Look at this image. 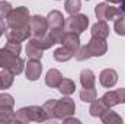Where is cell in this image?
<instances>
[{"label":"cell","instance_id":"cell-1","mask_svg":"<svg viewBox=\"0 0 125 124\" xmlns=\"http://www.w3.org/2000/svg\"><path fill=\"white\" fill-rule=\"evenodd\" d=\"M108 50V44H106V39L103 38H97V37H92L90 41L84 45V47H80L79 51L76 53V60L79 62H83V60H87L90 57H100L106 53Z\"/></svg>","mask_w":125,"mask_h":124},{"label":"cell","instance_id":"cell-2","mask_svg":"<svg viewBox=\"0 0 125 124\" xmlns=\"http://www.w3.org/2000/svg\"><path fill=\"white\" fill-rule=\"evenodd\" d=\"M29 121H47V114L44 111L42 107H26L19 110L15 117H13V123H29Z\"/></svg>","mask_w":125,"mask_h":124},{"label":"cell","instance_id":"cell-3","mask_svg":"<svg viewBox=\"0 0 125 124\" xmlns=\"http://www.w3.org/2000/svg\"><path fill=\"white\" fill-rule=\"evenodd\" d=\"M0 67L10 70L13 74H21L23 72L25 62H23V59L12 54L6 48H0Z\"/></svg>","mask_w":125,"mask_h":124},{"label":"cell","instance_id":"cell-4","mask_svg":"<svg viewBox=\"0 0 125 124\" xmlns=\"http://www.w3.org/2000/svg\"><path fill=\"white\" fill-rule=\"evenodd\" d=\"M29 19H31V18H29V10H28V7L21 6V7L13 9L6 21H7V26H9L10 29H21V28L28 26Z\"/></svg>","mask_w":125,"mask_h":124},{"label":"cell","instance_id":"cell-5","mask_svg":"<svg viewBox=\"0 0 125 124\" xmlns=\"http://www.w3.org/2000/svg\"><path fill=\"white\" fill-rule=\"evenodd\" d=\"M89 25V18L86 15H70V18H67L64 21V31L65 32H74L77 35H80L83 31H86Z\"/></svg>","mask_w":125,"mask_h":124},{"label":"cell","instance_id":"cell-6","mask_svg":"<svg viewBox=\"0 0 125 124\" xmlns=\"http://www.w3.org/2000/svg\"><path fill=\"white\" fill-rule=\"evenodd\" d=\"M74 110H76V104L71 98H62V99H57V104H55V117L58 120H62L65 117H70L74 114Z\"/></svg>","mask_w":125,"mask_h":124},{"label":"cell","instance_id":"cell-7","mask_svg":"<svg viewBox=\"0 0 125 124\" xmlns=\"http://www.w3.org/2000/svg\"><path fill=\"white\" fill-rule=\"evenodd\" d=\"M94 13H96V18L99 21H105V22L111 21V19H115L119 15H122V12L118 7H114L109 3H100V4H97L96 9H94Z\"/></svg>","mask_w":125,"mask_h":124},{"label":"cell","instance_id":"cell-8","mask_svg":"<svg viewBox=\"0 0 125 124\" xmlns=\"http://www.w3.org/2000/svg\"><path fill=\"white\" fill-rule=\"evenodd\" d=\"M29 29H31V37L32 38H41L44 37L48 31V25H47V19L35 15L29 19Z\"/></svg>","mask_w":125,"mask_h":124},{"label":"cell","instance_id":"cell-9","mask_svg":"<svg viewBox=\"0 0 125 124\" xmlns=\"http://www.w3.org/2000/svg\"><path fill=\"white\" fill-rule=\"evenodd\" d=\"M100 99L103 101V104H105L108 108H111V107H114V105H118V104H125V88L106 92Z\"/></svg>","mask_w":125,"mask_h":124},{"label":"cell","instance_id":"cell-10","mask_svg":"<svg viewBox=\"0 0 125 124\" xmlns=\"http://www.w3.org/2000/svg\"><path fill=\"white\" fill-rule=\"evenodd\" d=\"M99 82L103 88H112L118 82V73L114 69H105L99 74Z\"/></svg>","mask_w":125,"mask_h":124},{"label":"cell","instance_id":"cell-11","mask_svg":"<svg viewBox=\"0 0 125 124\" xmlns=\"http://www.w3.org/2000/svg\"><path fill=\"white\" fill-rule=\"evenodd\" d=\"M29 37H31L29 24H28V26H25V28H21V29H10V31H6V38H7V41L22 42V41L28 39Z\"/></svg>","mask_w":125,"mask_h":124},{"label":"cell","instance_id":"cell-12","mask_svg":"<svg viewBox=\"0 0 125 124\" xmlns=\"http://www.w3.org/2000/svg\"><path fill=\"white\" fill-rule=\"evenodd\" d=\"M61 44L65 48L71 50V51L76 54V53L79 51V48H80V38H79V35L74 34V32H65L64 37H62Z\"/></svg>","mask_w":125,"mask_h":124},{"label":"cell","instance_id":"cell-13","mask_svg":"<svg viewBox=\"0 0 125 124\" xmlns=\"http://www.w3.org/2000/svg\"><path fill=\"white\" fill-rule=\"evenodd\" d=\"M64 16H62L61 12L58 10H52L48 13L47 16V25H48V29H57V28H64Z\"/></svg>","mask_w":125,"mask_h":124},{"label":"cell","instance_id":"cell-14","mask_svg":"<svg viewBox=\"0 0 125 124\" xmlns=\"http://www.w3.org/2000/svg\"><path fill=\"white\" fill-rule=\"evenodd\" d=\"M42 72V64L39 60H29L26 66V79L28 80H36L39 79Z\"/></svg>","mask_w":125,"mask_h":124},{"label":"cell","instance_id":"cell-15","mask_svg":"<svg viewBox=\"0 0 125 124\" xmlns=\"http://www.w3.org/2000/svg\"><path fill=\"white\" fill-rule=\"evenodd\" d=\"M61 80H62V74L57 69H51L47 73V76H45V83L50 88H58L60 83H61Z\"/></svg>","mask_w":125,"mask_h":124},{"label":"cell","instance_id":"cell-16","mask_svg":"<svg viewBox=\"0 0 125 124\" xmlns=\"http://www.w3.org/2000/svg\"><path fill=\"white\" fill-rule=\"evenodd\" d=\"M109 35V26L105 21H99L92 26V37H97V38H103L106 39Z\"/></svg>","mask_w":125,"mask_h":124},{"label":"cell","instance_id":"cell-17","mask_svg":"<svg viewBox=\"0 0 125 124\" xmlns=\"http://www.w3.org/2000/svg\"><path fill=\"white\" fill-rule=\"evenodd\" d=\"M94 82H96V76L92 70L84 69L80 73V83L83 88H94Z\"/></svg>","mask_w":125,"mask_h":124},{"label":"cell","instance_id":"cell-18","mask_svg":"<svg viewBox=\"0 0 125 124\" xmlns=\"http://www.w3.org/2000/svg\"><path fill=\"white\" fill-rule=\"evenodd\" d=\"M76 54L71 51V50H68V48H65L64 45L60 47V48H57L55 51H54V59L57 60V62H68L70 59H73Z\"/></svg>","mask_w":125,"mask_h":124},{"label":"cell","instance_id":"cell-19","mask_svg":"<svg viewBox=\"0 0 125 124\" xmlns=\"http://www.w3.org/2000/svg\"><path fill=\"white\" fill-rule=\"evenodd\" d=\"M106 110H108V107L103 104V101H102V99H94L93 102H92V105H90L89 112H90V115H92V117H100Z\"/></svg>","mask_w":125,"mask_h":124},{"label":"cell","instance_id":"cell-20","mask_svg":"<svg viewBox=\"0 0 125 124\" xmlns=\"http://www.w3.org/2000/svg\"><path fill=\"white\" fill-rule=\"evenodd\" d=\"M55 104H57V99H50L42 105V108L47 114V121H55L57 120V117H55Z\"/></svg>","mask_w":125,"mask_h":124},{"label":"cell","instance_id":"cell-21","mask_svg":"<svg viewBox=\"0 0 125 124\" xmlns=\"http://www.w3.org/2000/svg\"><path fill=\"white\" fill-rule=\"evenodd\" d=\"M100 120H102L105 124H112V123L121 124V123H122V118H121L115 111H112V110H109V108H108L102 115H100Z\"/></svg>","mask_w":125,"mask_h":124},{"label":"cell","instance_id":"cell-22","mask_svg":"<svg viewBox=\"0 0 125 124\" xmlns=\"http://www.w3.org/2000/svg\"><path fill=\"white\" fill-rule=\"evenodd\" d=\"M15 105L13 96L9 93H1L0 95V111H12Z\"/></svg>","mask_w":125,"mask_h":124},{"label":"cell","instance_id":"cell-23","mask_svg":"<svg viewBox=\"0 0 125 124\" xmlns=\"http://www.w3.org/2000/svg\"><path fill=\"white\" fill-rule=\"evenodd\" d=\"M26 54H28V57H29L31 60H41V57H42V50L38 48L31 39H29V41H28V45H26Z\"/></svg>","mask_w":125,"mask_h":124},{"label":"cell","instance_id":"cell-24","mask_svg":"<svg viewBox=\"0 0 125 124\" xmlns=\"http://www.w3.org/2000/svg\"><path fill=\"white\" fill-rule=\"evenodd\" d=\"M13 76H15V74H13L10 70H7V69H3V70L0 72L1 89H7V88L12 86V83H13Z\"/></svg>","mask_w":125,"mask_h":124},{"label":"cell","instance_id":"cell-25","mask_svg":"<svg viewBox=\"0 0 125 124\" xmlns=\"http://www.w3.org/2000/svg\"><path fill=\"white\" fill-rule=\"evenodd\" d=\"M58 91L62 93V95H71V93L76 91V83L70 79H64L62 77L61 83L58 86Z\"/></svg>","mask_w":125,"mask_h":124},{"label":"cell","instance_id":"cell-26","mask_svg":"<svg viewBox=\"0 0 125 124\" xmlns=\"http://www.w3.org/2000/svg\"><path fill=\"white\" fill-rule=\"evenodd\" d=\"M64 7H65V12L68 15H76L82 9V1L80 0H65Z\"/></svg>","mask_w":125,"mask_h":124},{"label":"cell","instance_id":"cell-27","mask_svg":"<svg viewBox=\"0 0 125 124\" xmlns=\"http://www.w3.org/2000/svg\"><path fill=\"white\" fill-rule=\"evenodd\" d=\"M96 96H97V93L94 91V88H83L82 92H80V98L84 102H93L96 99Z\"/></svg>","mask_w":125,"mask_h":124},{"label":"cell","instance_id":"cell-28","mask_svg":"<svg viewBox=\"0 0 125 124\" xmlns=\"http://www.w3.org/2000/svg\"><path fill=\"white\" fill-rule=\"evenodd\" d=\"M114 29L118 35H125V15H119L118 18H115V24H114Z\"/></svg>","mask_w":125,"mask_h":124},{"label":"cell","instance_id":"cell-29","mask_svg":"<svg viewBox=\"0 0 125 124\" xmlns=\"http://www.w3.org/2000/svg\"><path fill=\"white\" fill-rule=\"evenodd\" d=\"M12 10L13 9H12V6L7 1H0V19H3V21L7 19Z\"/></svg>","mask_w":125,"mask_h":124},{"label":"cell","instance_id":"cell-30","mask_svg":"<svg viewBox=\"0 0 125 124\" xmlns=\"http://www.w3.org/2000/svg\"><path fill=\"white\" fill-rule=\"evenodd\" d=\"M7 51H10L12 54L15 56H19L21 54V42H15V41H7L6 47H4Z\"/></svg>","mask_w":125,"mask_h":124},{"label":"cell","instance_id":"cell-31","mask_svg":"<svg viewBox=\"0 0 125 124\" xmlns=\"http://www.w3.org/2000/svg\"><path fill=\"white\" fill-rule=\"evenodd\" d=\"M13 117L12 111H0V123H13Z\"/></svg>","mask_w":125,"mask_h":124},{"label":"cell","instance_id":"cell-32","mask_svg":"<svg viewBox=\"0 0 125 124\" xmlns=\"http://www.w3.org/2000/svg\"><path fill=\"white\" fill-rule=\"evenodd\" d=\"M6 31H7V25L4 24L3 19H0V37H1L3 34H6Z\"/></svg>","mask_w":125,"mask_h":124},{"label":"cell","instance_id":"cell-33","mask_svg":"<svg viewBox=\"0 0 125 124\" xmlns=\"http://www.w3.org/2000/svg\"><path fill=\"white\" fill-rule=\"evenodd\" d=\"M62 121H64V123H73V121H74V123H80L79 120H76V118H68V117L62 118Z\"/></svg>","mask_w":125,"mask_h":124},{"label":"cell","instance_id":"cell-34","mask_svg":"<svg viewBox=\"0 0 125 124\" xmlns=\"http://www.w3.org/2000/svg\"><path fill=\"white\" fill-rule=\"evenodd\" d=\"M119 10L125 15V0H121V7H119Z\"/></svg>","mask_w":125,"mask_h":124},{"label":"cell","instance_id":"cell-35","mask_svg":"<svg viewBox=\"0 0 125 124\" xmlns=\"http://www.w3.org/2000/svg\"><path fill=\"white\" fill-rule=\"evenodd\" d=\"M108 1H111V3H119L121 0H108Z\"/></svg>","mask_w":125,"mask_h":124},{"label":"cell","instance_id":"cell-36","mask_svg":"<svg viewBox=\"0 0 125 124\" xmlns=\"http://www.w3.org/2000/svg\"><path fill=\"white\" fill-rule=\"evenodd\" d=\"M0 89H1V80H0Z\"/></svg>","mask_w":125,"mask_h":124}]
</instances>
